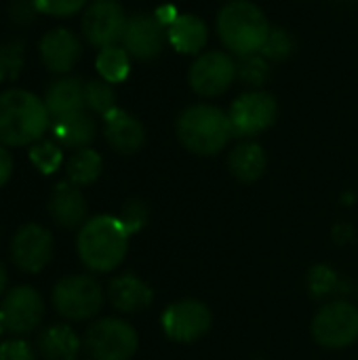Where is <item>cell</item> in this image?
Listing matches in <instances>:
<instances>
[{"mask_svg": "<svg viewBox=\"0 0 358 360\" xmlns=\"http://www.w3.org/2000/svg\"><path fill=\"white\" fill-rule=\"evenodd\" d=\"M131 234L122 221L114 215H97L87 219L76 238V251L80 262L91 272H112L116 270L129 251Z\"/></svg>", "mask_w": 358, "mask_h": 360, "instance_id": "6da1fadb", "label": "cell"}, {"mask_svg": "<svg viewBox=\"0 0 358 360\" xmlns=\"http://www.w3.org/2000/svg\"><path fill=\"white\" fill-rule=\"evenodd\" d=\"M51 114L40 97L23 89L0 93V143L21 148L42 139Z\"/></svg>", "mask_w": 358, "mask_h": 360, "instance_id": "7a4b0ae2", "label": "cell"}, {"mask_svg": "<svg viewBox=\"0 0 358 360\" xmlns=\"http://www.w3.org/2000/svg\"><path fill=\"white\" fill-rule=\"evenodd\" d=\"M217 34L226 49L238 57L262 53L270 34L264 11L249 0H232L217 15Z\"/></svg>", "mask_w": 358, "mask_h": 360, "instance_id": "3957f363", "label": "cell"}, {"mask_svg": "<svg viewBox=\"0 0 358 360\" xmlns=\"http://www.w3.org/2000/svg\"><path fill=\"white\" fill-rule=\"evenodd\" d=\"M175 129L181 146L198 156H213L222 152L234 135L230 116L207 103L186 108L179 114Z\"/></svg>", "mask_w": 358, "mask_h": 360, "instance_id": "277c9868", "label": "cell"}, {"mask_svg": "<svg viewBox=\"0 0 358 360\" xmlns=\"http://www.w3.org/2000/svg\"><path fill=\"white\" fill-rule=\"evenodd\" d=\"M53 308L72 323L91 321L103 308V289L89 274H72L61 278L51 293Z\"/></svg>", "mask_w": 358, "mask_h": 360, "instance_id": "5b68a950", "label": "cell"}, {"mask_svg": "<svg viewBox=\"0 0 358 360\" xmlns=\"http://www.w3.org/2000/svg\"><path fill=\"white\" fill-rule=\"evenodd\" d=\"M82 344L93 360H131L137 352L139 338L127 321L108 316L87 329Z\"/></svg>", "mask_w": 358, "mask_h": 360, "instance_id": "8992f818", "label": "cell"}, {"mask_svg": "<svg viewBox=\"0 0 358 360\" xmlns=\"http://www.w3.org/2000/svg\"><path fill=\"white\" fill-rule=\"evenodd\" d=\"M312 338L323 348L342 350L358 340V310L346 300L323 306L312 321Z\"/></svg>", "mask_w": 358, "mask_h": 360, "instance_id": "52a82bcc", "label": "cell"}, {"mask_svg": "<svg viewBox=\"0 0 358 360\" xmlns=\"http://www.w3.org/2000/svg\"><path fill=\"white\" fill-rule=\"evenodd\" d=\"M228 116H230L234 135L255 137L276 122L279 103L272 93L253 89L232 101Z\"/></svg>", "mask_w": 358, "mask_h": 360, "instance_id": "ba28073f", "label": "cell"}, {"mask_svg": "<svg viewBox=\"0 0 358 360\" xmlns=\"http://www.w3.org/2000/svg\"><path fill=\"white\" fill-rule=\"evenodd\" d=\"M44 321V300L27 285L13 287L0 302V325L11 335H27Z\"/></svg>", "mask_w": 358, "mask_h": 360, "instance_id": "9c48e42d", "label": "cell"}, {"mask_svg": "<svg viewBox=\"0 0 358 360\" xmlns=\"http://www.w3.org/2000/svg\"><path fill=\"white\" fill-rule=\"evenodd\" d=\"M238 76L236 61L224 51H207L190 65L188 82L200 97H217L226 93Z\"/></svg>", "mask_w": 358, "mask_h": 360, "instance_id": "30bf717a", "label": "cell"}, {"mask_svg": "<svg viewBox=\"0 0 358 360\" xmlns=\"http://www.w3.org/2000/svg\"><path fill=\"white\" fill-rule=\"evenodd\" d=\"M211 325H213V314L198 300L175 302L160 316V327L165 335L177 344L198 342L209 333Z\"/></svg>", "mask_w": 358, "mask_h": 360, "instance_id": "8fae6325", "label": "cell"}, {"mask_svg": "<svg viewBox=\"0 0 358 360\" xmlns=\"http://www.w3.org/2000/svg\"><path fill=\"white\" fill-rule=\"evenodd\" d=\"M8 251L13 264L21 272L38 274L53 259L55 253L53 234L40 224H23L15 230Z\"/></svg>", "mask_w": 358, "mask_h": 360, "instance_id": "7c38bea8", "label": "cell"}, {"mask_svg": "<svg viewBox=\"0 0 358 360\" xmlns=\"http://www.w3.org/2000/svg\"><path fill=\"white\" fill-rule=\"evenodd\" d=\"M127 15L116 0H93L82 15L84 38L99 49L112 46L122 40Z\"/></svg>", "mask_w": 358, "mask_h": 360, "instance_id": "4fadbf2b", "label": "cell"}, {"mask_svg": "<svg viewBox=\"0 0 358 360\" xmlns=\"http://www.w3.org/2000/svg\"><path fill=\"white\" fill-rule=\"evenodd\" d=\"M165 40H167V27L158 21L156 15L135 13L127 19L122 32V46L131 57L150 61L162 53Z\"/></svg>", "mask_w": 358, "mask_h": 360, "instance_id": "5bb4252c", "label": "cell"}, {"mask_svg": "<svg viewBox=\"0 0 358 360\" xmlns=\"http://www.w3.org/2000/svg\"><path fill=\"white\" fill-rule=\"evenodd\" d=\"M87 213L89 205L78 186H74L72 181H61L55 186L49 198V215L59 228L74 230L82 226L87 221Z\"/></svg>", "mask_w": 358, "mask_h": 360, "instance_id": "9a60e30c", "label": "cell"}, {"mask_svg": "<svg viewBox=\"0 0 358 360\" xmlns=\"http://www.w3.org/2000/svg\"><path fill=\"white\" fill-rule=\"evenodd\" d=\"M80 40L70 30H53L44 34V38L40 40V57L44 65L57 74L70 72L80 59Z\"/></svg>", "mask_w": 358, "mask_h": 360, "instance_id": "2e32d148", "label": "cell"}, {"mask_svg": "<svg viewBox=\"0 0 358 360\" xmlns=\"http://www.w3.org/2000/svg\"><path fill=\"white\" fill-rule=\"evenodd\" d=\"M108 297L110 304L124 314H137L152 306L154 291L148 283L137 278L135 274H122L110 281L108 285Z\"/></svg>", "mask_w": 358, "mask_h": 360, "instance_id": "e0dca14e", "label": "cell"}, {"mask_svg": "<svg viewBox=\"0 0 358 360\" xmlns=\"http://www.w3.org/2000/svg\"><path fill=\"white\" fill-rule=\"evenodd\" d=\"M103 118H106V127H103L106 139L116 152L135 154L143 146L146 131H143L141 122L135 116H131L129 112L116 108Z\"/></svg>", "mask_w": 358, "mask_h": 360, "instance_id": "ac0fdd59", "label": "cell"}, {"mask_svg": "<svg viewBox=\"0 0 358 360\" xmlns=\"http://www.w3.org/2000/svg\"><path fill=\"white\" fill-rule=\"evenodd\" d=\"M44 105L53 120L84 112L87 110L84 84L78 78H61V80L53 82L46 91Z\"/></svg>", "mask_w": 358, "mask_h": 360, "instance_id": "d6986e66", "label": "cell"}, {"mask_svg": "<svg viewBox=\"0 0 358 360\" xmlns=\"http://www.w3.org/2000/svg\"><path fill=\"white\" fill-rule=\"evenodd\" d=\"M167 40L177 53L196 55L209 40V27L196 15H177V19L167 27Z\"/></svg>", "mask_w": 358, "mask_h": 360, "instance_id": "ffe728a7", "label": "cell"}, {"mask_svg": "<svg viewBox=\"0 0 358 360\" xmlns=\"http://www.w3.org/2000/svg\"><path fill=\"white\" fill-rule=\"evenodd\" d=\"M82 342L70 325H51L36 342V352L44 360H76Z\"/></svg>", "mask_w": 358, "mask_h": 360, "instance_id": "44dd1931", "label": "cell"}, {"mask_svg": "<svg viewBox=\"0 0 358 360\" xmlns=\"http://www.w3.org/2000/svg\"><path fill=\"white\" fill-rule=\"evenodd\" d=\"M266 165H268L266 152L255 141H243V143H238L230 152V156H228L230 173L238 181H245V184L257 181L266 173Z\"/></svg>", "mask_w": 358, "mask_h": 360, "instance_id": "7402d4cb", "label": "cell"}, {"mask_svg": "<svg viewBox=\"0 0 358 360\" xmlns=\"http://www.w3.org/2000/svg\"><path fill=\"white\" fill-rule=\"evenodd\" d=\"M53 133H55V139L63 148L82 150V148H89V143L95 139L97 124H95L93 116L87 114V110H84V112H78V114L55 120L53 122Z\"/></svg>", "mask_w": 358, "mask_h": 360, "instance_id": "603a6c76", "label": "cell"}, {"mask_svg": "<svg viewBox=\"0 0 358 360\" xmlns=\"http://www.w3.org/2000/svg\"><path fill=\"white\" fill-rule=\"evenodd\" d=\"M101 169H103V160L95 150H91V148L76 150L74 156L68 160V167H65L68 181H72L78 188L91 186L101 175Z\"/></svg>", "mask_w": 358, "mask_h": 360, "instance_id": "cb8c5ba5", "label": "cell"}, {"mask_svg": "<svg viewBox=\"0 0 358 360\" xmlns=\"http://www.w3.org/2000/svg\"><path fill=\"white\" fill-rule=\"evenodd\" d=\"M97 72L101 76V80L114 84V82H122L129 76L131 70V55L124 51V46L112 44L99 51L97 55Z\"/></svg>", "mask_w": 358, "mask_h": 360, "instance_id": "d4e9b609", "label": "cell"}, {"mask_svg": "<svg viewBox=\"0 0 358 360\" xmlns=\"http://www.w3.org/2000/svg\"><path fill=\"white\" fill-rule=\"evenodd\" d=\"M308 291L312 293L314 300H325L338 291H346V285L342 283L340 274L331 266L319 264L312 266L308 272Z\"/></svg>", "mask_w": 358, "mask_h": 360, "instance_id": "484cf974", "label": "cell"}, {"mask_svg": "<svg viewBox=\"0 0 358 360\" xmlns=\"http://www.w3.org/2000/svg\"><path fill=\"white\" fill-rule=\"evenodd\" d=\"M84 101L91 112L101 114V116H108L112 110H116L114 89L106 80H89L84 84Z\"/></svg>", "mask_w": 358, "mask_h": 360, "instance_id": "4316f807", "label": "cell"}, {"mask_svg": "<svg viewBox=\"0 0 358 360\" xmlns=\"http://www.w3.org/2000/svg\"><path fill=\"white\" fill-rule=\"evenodd\" d=\"M30 160H32V165L40 173L51 175V173H55L61 167L63 154H61V148L55 141L40 139V141L32 143V148H30Z\"/></svg>", "mask_w": 358, "mask_h": 360, "instance_id": "83f0119b", "label": "cell"}, {"mask_svg": "<svg viewBox=\"0 0 358 360\" xmlns=\"http://www.w3.org/2000/svg\"><path fill=\"white\" fill-rule=\"evenodd\" d=\"M236 65H238V78L247 86H262L270 78V61L260 53L241 57V63Z\"/></svg>", "mask_w": 358, "mask_h": 360, "instance_id": "f1b7e54d", "label": "cell"}, {"mask_svg": "<svg viewBox=\"0 0 358 360\" xmlns=\"http://www.w3.org/2000/svg\"><path fill=\"white\" fill-rule=\"evenodd\" d=\"M293 49H295V40L285 27H270V34L260 55L266 57L268 61H283L293 53Z\"/></svg>", "mask_w": 358, "mask_h": 360, "instance_id": "f546056e", "label": "cell"}, {"mask_svg": "<svg viewBox=\"0 0 358 360\" xmlns=\"http://www.w3.org/2000/svg\"><path fill=\"white\" fill-rule=\"evenodd\" d=\"M148 217H150V211H148V205L139 198H129L122 209H120V215L118 219L122 221V226L127 228V232L133 236L137 232H141L148 224Z\"/></svg>", "mask_w": 358, "mask_h": 360, "instance_id": "4dcf8cb0", "label": "cell"}, {"mask_svg": "<svg viewBox=\"0 0 358 360\" xmlns=\"http://www.w3.org/2000/svg\"><path fill=\"white\" fill-rule=\"evenodd\" d=\"M38 352L21 338H13L0 344V360H36Z\"/></svg>", "mask_w": 358, "mask_h": 360, "instance_id": "1f68e13d", "label": "cell"}, {"mask_svg": "<svg viewBox=\"0 0 358 360\" xmlns=\"http://www.w3.org/2000/svg\"><path fill=\"white\" fill-rule=\"evenodd\" d=\"M34 2L40 13L53 17H70L87 4V0H34Z\"/></svg>", "mask_w": 358, "mask_h": 360, "instance_id": "d6a6232c", "label": "cell"}, {"mask_svg": "<svg viewBox=\"0 0 358 360\" xmlns=\"http://www.w3.org/2000/svg\"><path fill=\"white\" fill-rule=\"evenodd\" d=\"M34 11H38L34 0H32L30 4H27V0H15V2H13V6H11V15H13V19H15V21H19V23L30 21V19L34 17V15H32Z\"/></svg>", "mask_w": 358, "mask_h": 360, "instance_id": "836d02e7", "label": "cell"}, {"mask_svg": "<svg viewBox=\"0 0 358 360\" xmlns=\"http://www.w3.org/2000/svg\"><path fill=\"white\" fill-rule=\"evenodd\" d=\"M13 175V156L6 150V146L0 143V188L11 179Z\"/></svg>", "mask_w": 358, "mask_h": 360, "instance_id": "e575fe53", "label": "cell"}, {"mask_svg": "<svg viewBox=\"0 0 358 360\" xmlns=\"http://www.w3.org/2000/svg\"><path fill=\"white\" fill-rule=\"evenodd\" d=\"M352 236H354V230H352L350 224H338L335 230H333V238H335L340 245H346Z\"/></svg>", "mask_w": 358, "mask_h": 360, "instance_id": "d590c367", "label": "cell"}, {"mask_svg": "<svg viewBox=\"0 0 358 360\" xmlns=\"http://www.w3.org/2000/svg\"><path fill=\"white\" fill-rule=\"evenodd\" d=\"M6 285H8V276H6V268L4 264L0 262V297L6 293Z\"/></svg>", "mask_w": 358, "mask_h": 360, "instance_id": "8d00e7d4", "label": "cell"}, {"mask_svg": "<svg viewBox=\"0 0 358 360\" xmlns=\"http://www.w3.org/2000/svg\"><path fill=\"white\" fill-rule=\"evenodd\" d=\"M2 333H4V327H2V325H0V335H2Z\"/></svg>", "mask_w": 358, "mask_h": 360, "instance_id": "74e56055", "label": "cell"}]
</instances>
